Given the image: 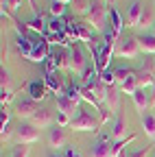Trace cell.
<instances>
[{"instance_id": "6da1fadb", "label": "cell", "mask_w": 155, "mask_h": 157, "mask_svg": "<svg viewBox=\"0 0 155 157\" xmlns=\"http://www.w3.org/2000/svg\"><path fill=\"white\" fill-rule=\"evenodd\" d=\"M15 46H17V52H20L24 59L33 63H44L48 55H50V44L48 39L37 35V33H29V35H17L15 39Z\"/></svg>"}, {"instance_id": "7a4b0ae2", "label": "cell", "mask_w": 155, "mask_h": 157, "mask_svg": "<svg viewBox=\"0 0 155 157\" xmlns=\"http://www.w3.org/2000/svg\"><path fill=\"white\" fill-rule=\"evenodd\" d=\"M107 17H109V5L105 0H92V5L85 13V22L96 31V33H105L107 31Z\"/></svg>"}, {"instance_id": "3957f363", "label": "cell", "mask_w": 155, "mask_h": 157, "mask_svg": "<svg viewBox=\"0 0 155 157\" xmlns=\"http://www.w3.org/2000/svg\"><path fill=\"white\" fill-rule=\"evenodd\" d=\"M64 22H66L68 35L72 37L74 44H79V42H85V44H87V42H92V39H94V29L85 22V20H76L74 15H66Z\"/></svg>"}, {"instance_id": "277c9868", "label": "cell", "mask_w": 155, "mask_h": 157, "mask_svg": "<svg viewBox=\"0 0 155 157\" xmlns=\"http://www.w3.org/2000/svg\"><path fill=\"white\" fill-rule=\"evenodd\" d=\"M101 120H96V118L85 111V109H76V116L72 118L70 122V129L72 131H92V133H99L101 131Z\"/></svg>"}, {"instance_id": "5b68a950", "label": "cell", "mask_w": 155, "mask_h": 157, "mask_svg": "<svg viewBox=\"0 0 155 157\" xmlns=\"http://www.w3.org/2000/svg\"><path fill=\"white\" fill-rule=\"evenodd\" d=\"M140 42L135 35H122L118 42H116V57H122V59H133L140 55Z\"/></svg>"}, {"instance_id": "8992f818", "label": "cell", "mask_w": 155, "mask_h": 157, "mask_svg": "<svg viewBox=\"0 0 155 157\" xmlns=\"http://www.w3.org/2000/svg\"><path fill=\"white\" fill-rule=\"evenodd\" d=\"M68 70L74 76H83V72L87 70V61H85V55L81 50L79 44H72L68 48Z\"/></svg>"}, {"instance_id": "52a82bcc", "label": "cell", "mask_w": 155, "mask_h": 157, "mask_svg": "<svg viewBox=\"0 0 155 157\" xmlns=\"http://www.w3.org/2000/svg\"><path fill=\"white\" fill-rule=\"evenodd\" d=\"M37 140H40V129H37L33 122L22 120L15 127V142L17 144H35Z\"/></svg>"}, {"instance_id": "ba28073f", "label": "cell", "mask_w": 155, "mask_h": 157, "mask_svg": "<svg viewBox=\"0 0 155 157\" xmlns=\"http://www.w3.org/2000/svg\"><path fill=\"white\" fill-rule=\"evenodd\" d=\"M114 137L107 133H99V137L92 142V157H116L114 155Z\"/></svg>"}, {"instance_id": "9c48e42d", "label": "cell", "mask_w": 155, "mask_h": 157, "mask_svg": "<svg viewBox=\"0 0 155 157\" xmlns=\"http://www.w3.org/2000/svg\"><path fill=\"white\" fill-rule=\"evenodd\" d=\"M153 83H155V61H153V57H146L144 63L138 68V85L146 90Z\"/></svg>"}, {"instance_id": "30bf717a", "label": "cell", "mask_w": 155, "mask_h": 157, "mask_svg": "<svg viewBox=\"0 0 155 157\" xmlns=\"http://www.w3.org/2000/svg\"><path fill=\"white\" fill-rule=\"evenodd\" d=\"M24 90H26L29 98H33L35 103L44 101V98H46V94H48V87H46V83H44V81H40V78H33V81H29V83L24 85Z\"/></svg>"}, {"instance_id": "8fae6325", "label": "cell", "mask_w": 155, "mask_h": 157, "mask_svg": "<svg viewBox=\"0 0 155 157\" xmlns=\"http://www.w3.org/2000/svg\"><path fill=\"white\" fill-rule=\"evenodd\" d=\"M40 111V107H37V103L33 101V98H22V101H17L15 103V113L22 118V120H31V118Z\"/></svg>"}, {"instance_id": "7c38bea8", "label": "cell", "mask_w": 155, "mask_h": 157, "mask_svg": "<svg viewBox=\"0 0 155 157\" xmlns=\"http://www.w3.org/2000/svg\"><path fill=\"white\" fill-rule=\"evenodd\" d=\"M109 135L114 137V142H122V140H127V122H125V118H122V113L118 111L114 116V122H111V131H109Z\"/></svg>"}, {"instance_id": "4fadbf2b", "label": "cell", "mask_w": 155, "mask_h": 157, "mask_svg": "<svg viewBox=\"0 0 155 157\" xmlns=\"http://www.w3.org/2000/svg\"><path fill=\"white\" fill-rule=\"evenodd\" d=\"M120 92H122V90H120L118 85H109V87H107V96H105V103H103V105H105L114 116L118 113V109H120Z\"/></svg>"}, {"instance_id": "5bb4252c", "label": "cell", "mask_w": 155, "mask_h": 157, "mask_svg": "<svg viewBox=\"0 0 155 157\" xmlns=\"http://www.w3.org/2000/svg\"><path fill=\"white\" fill-rule=\"evenodd\" d=\"M48 144H50L52 148H66V146H68V135H66L64 127L55 124V127L48 131Z\"/></svg>"}, {"instance_id": "9a60e30c", "label": "cell", "mask_w": 155, "mask_h": 157, "mask_svg": "<svg viewBox=\"0 0 155 157\" xmlns=\"http://www.w3.org/2000/svg\"><path fill=\"white\" fill-rule=\"evenodd\" d=\"M48 59H52V63L57 66V70H68V48H64V46H50Z\"/></svg>"}, {"instance_id": "2e32d148", "label": "cell", "mask_w": 155, "mask_h": 157, "mask_svg": "<svg viewBox=\"0 0 155 157\" xmlns=\"http://www.w3.org/2000/svg\"><path fill=\"white\" fill-rule=\"evenodd\" d=\"M55 111L52 109H48V107H44V109H40L33 118H31V122L37 127V129H46V127H50L52 124V120H55Z\"/></svg>"}, {"instance_id": "e0dca14e", "label": "cell", "mask_w": 155, "mask_h": 157, "mask_svg": "<svg viewBox=\"0 0 155 157\" xmlns=\"http://www.w3.org/2000/svg\"><path fill=\"white\" fill-rule=\"evenodd\" d=\"M142 11H144L142 2H140V0H133V2L129 5V9H127V20H125V24H127V26H140Z\"/></svg>"}, {"instance_id": "ac0fdd59", "label": "cell", "mask_w": 155, "mask_h": 157, "mask_svg": "<svg viewBox=\"0 0 155 157\" xmlns=\"http://www.w3.org/2000/svg\"><path fill=\"white\" fill-rule=\"evenodd\" d=\"M44 83H46V87H48L50 92H55L57 96H59V94H64V92H66V85H68V83H64V78L59 76V72L44 74Z\"/></svg>"}, {"instance_id": "d6986e66", "label": "cell", "mask_w": 155, "mask_h": 157, "mask_svg": "<svg viewBox=\"0 0 155 157\" xmlns=\"http://www.w3.org/2000/svg\"><path fill=\"white\" fill-rule=\"evenodd\" d=\"M26 26H29L31 33H37V35L46 37V33H48V20L44 17V13H40V15H33L26 22Z\"/></svg>"}, {"instance_id": "ffe728a7", "label": "cell", "mask_w": 155, "mask_h": 157, "mask_svg": "<svg viewBox=\"0 0 155 157\" xmlns=\"http://www.w3.org/2000/svg\"><path fill=\"white\" fill-rule=\"evenodd\" d=\"M131 98H133L135 109L140 111V116H142V113H146V107H151V96L146 94V90H144V87H138V90L131 94Z\"/></svg>"}, {"instance_id": "44dd1931", "label": "cell", "mask_w": 155, "mask_h": 157, "mask_svg": "<svg viewBox=\"0 0 155 157\" xmlns=\"http://www.w3.org/2000/svg\"><path fill=\"white\" fill-rule=\"evenodd\" d=\"M109 29H111V33L118 37V39L122 37L125 20H122V15L118 13V9H116V7H109Z\"/></svg>"}, {"instance_id": "7402d4cb", "label": "cell", "mask_w": 155, "mask_h": 157, "mask_svg": "<svg viewBox=\"0 0 155 157\" xmlns=\"http://www.w3.org/2000/svg\"><path fill=\"white\" fill-rule=\"evenodd\" d=\"M138 37V42H140V48L149 55H155V35L153 33H140V35H135Z\"/></svg>"}, {"instance_id": "603a6c76", "label": "cell", "mask_w": 155, "mask_h": 157, "mask_svg": "<svg viewBox=\"0 0 155 157\" xmlns=\"http://www.w3.org/2000/svg\"><path fill=\"white\" fill-rule=\"evenodd\" d=\"M74 109H79V105H76L74 101H70L66 94H59V96H57V111H64V113L70 116Z\"/></svg>"}, {"instance_id": "cb8c5ba5", "label": "cell", "mask_w": 155, "mask_h": 157, "mask_svg": "<svg viewBox=\"0 0 155 157\" xmlns=\"http://www.w3.org/2000/svg\"><path fill=\"white\" fill-rule=\"evenodd\" d=\"M135 74V70L133 68H129V66H120V68H116V85L118 87H122L129 78Z\"/></svg>"}, {"instance_id": "d4e9b609", "label": "cell", "mask_w": 155, "mask_h": 157, "mask_svg": "<svg viewBox=\"0 0 155 157\" xmlns=\"http://www.w3.org/2000/svg\"><path fill=\"white\" fill-rule=\"evenodd\" d=\"M64 94L70 98V101H74L76 105H79V103L83 101V94H81V83H74V81H72V83H68Z\"/></svg>"}, {"instance_id": "484cf974", "label": "cell", "mask_w": 155, "mask_h": 157, "mask_svg": "<svg viewBox=\"0 0 155 157\" xmlns=\"http://www.w3.org/2000/svg\"><path fill=\"white\" fill-rule=\"evenodd\" d=\"M140 120H142V129H144V133L151 137V140H155V116L146 111V113H142Z\"/></svg>"}, {"instance_id": "4316f807", "label": "cell", "mask_w": 155, "mask_h": 157, "mask_svg": "<svg viewBox=\"0 0 155 157\" xmlns=\"http://www.w3.org/2000/svg\"><path fill=\"white\" fill-rule=\"evenodd\" d=\"M70 5H72L74 15H83V17H85L87 9H90V5H92V0H72Z\"/></svg>"}, {"instance_id": "83f0119b", "label": "cell", "mask_w": 155, "mask_h": 157, "mask_svg": "<svg viewBox=\"0 0 155 157\" xmlns=\"http://www.w3.org/2000/svg\"><path fill=\"white\" fill-rule=\"evenodd\" d=\"M48 13H50L52 17H66V5H64V2H57V0H50Z\"/></svg>"}, {"instance_id": "f1b7e54d", "label": "cell", "mask_w": 155, "mask_h": 157, "mask_svg": "<svg viewBox=\"0 0 155 157\" xmlns=\"http://www.w3.org/2000/svg\"><path fill=\"white\" fill-rule=\"evenodd\" d=\"M101 81L105 83V85H116V68H107V70H103L101 72Z\"/></svg>"}, {"instance_id": "f546056e", "label": "cell", "mask_w": 155, "mask_h": 157, "mask_svg": "<svg viewBox=\"0 0 155 157\" xmlns=\"http://www.w3.org/2000/svg\"><path fill=\"white\" fill-rule=\"evenodd\" d=\"M0 87H2V90H11V74L5 68V63H2V68H0Z\"/></svg>"}, {"instance_id": "4dcf8cb0", "label": "cell", "mask_w": 155, "mask_h": 157, "mask_svg": "<svg viewBox=\"0 0 155 157\" xmlns=\"http://www.w3.org/2000/svg\"><path fill=\"white\" fill-rule=\"evenodd\" d=\"M153 24H155L153 11H151V9H144V11H142V17H140V26H142V29H149V26H153Z\"/></svg>"}, {"instance_id": "1f68e13d", "label": "cell", "mask_w": 155, "mask_h": 157, "mask_svg": "<svg viewBox=\"0 0 155 157\" xmlns=\"http://www.w3.org/2000/svg\"><path fill=\"white\" fill-rule=\"evenodd\" d=\"M31 155V146L29 144H17V148L13 151L11 157H29Z\"/></svg>"}, {"instance_id": "d6a6232c", "label": "cell", "mask_w": 155, "mask_h": 157, "mask_svg": "<svg viewBox=\"0 0 155 157\" xmlns=\"http://www.w3.org/2000/svg\"><path fill=\"white\" fill-rule=\"evenodd\" d=\"M11 135H15V129H13L11 124L0 129V140H2V142H9V140H11Z\"/></svg>"}, {"instance_id": "836d02e7", "label": "cell", "mask_w": 155, "mask_h": 157, "mask_svg": "<svg viewBox=\"0 0 155 157\" xmlns=\"http://www.w3.org/2000/svg\"><path fill=\"white\" fill-rule=\"evenodd\" d=\"M70 122H72V118H70L68 113L57 111V124H59V127H70Z\"/></svg>"}, {"instance_id": "e575fe53", "label": "cell", "mask_w": 155, "mask_h": 157, "mask_svg": "<svg viewBox=\"0 0 155 157\" xmlns=\"http://www.w3.org/2000/svg\"><path fill=\"white\" fill-rule=\"evenodd\" d=\"M9 124H11V111L7 107H2V113H0V129L9 127Z\"/></svg>"}, {"instance_id": "d590c367", "label": "cell", "mask_w": 155, "mask_h": 157, "mask_svg": "<svg viewBox=\"0 0 155 157\" xmlns=\"http://www.w3.org/2000/svg\"><path fill=\"white\" fill-rule=\"evenodd\" d=\"M64 157H83V155H81V151L76 148L74 144H68V146L64 148Z\"/></svg>"}, {"instance_id": "8d00e7d4", "label": "cell", "mask_w": 155, "mask_h": 157, "mask_svg": "<svg viewBox=\"0 0 155 157\" xmlns=\"http://www.w3.org/2000/svg\"><path fill=\"white\" fill-rule=\"evenodd\" d=\"M151 153V146H144L142 151H135V153H122L120 157H149Z\"/></svg>"}, {"instance_id": "74e56055", "label": "cell", "mask_w": 155, "mask_h": 157, "mask_svg": "<svg viewBox=\"0 0 155 157\" xmlns=\"http://www.w3.org/2000/svg\"><path fill=\"white\" fill-rule=\"evenodd\" d=\"M0 101H2V107H7L13 101V92L11 90H2V92H0Z\"/></svg>"}, {"instance_id": "f35d334b", "label": "cell", "mask_w": 155, "mask_h": 157, "mask_svg": "<svg viewBox=\"0 0 155 157\" xmlns=\"http://www.w3.org/2000/svg\"><path fill=\"white\" fill-rule=\"evenodd\" d=\"M7 2H9V9H11V11H17V9H20V5H22V0H7Z\"/></svg>"}, {"instance_id": "ab89813d", "label": "cell", "mask_w": 155, "mask_h": 157, "mask_svg": "<svg viewBox=\"0 0 155 157\" xmlns=\"http://www.w3.org/2000/svg\"><path fill=\"white\" fill-rule=\"evenodd\" d=\"M29 2H31V9H33V15H40V13H42L40 9H37V2H35V0H29Z\"/></svg>"}, {"instance_id": "60d3db41", "label": "cell", "mask_w": 155, "mask_h": 157, "mask_svg": "<svg viewBox=\"0 0 155 157\" xmlns=\"http://www.w3.org/2000/svg\"><path fill=\"white\" fill-rule=\"evenodd\" d=\"M151 107H155V83H153V94H151Z\"/></svg>"}, {"instance_id": "b9f144b4", "label": "cell", "mask_w": 155, "mask_h": 157, "mask_svg": "<svg viewBox=\"0 0 155 157\" xmlns=\"http://www.w3.org/2000/svg\"><path fill=\"white\" fill-rule=\"evenodd\" d=\"M46 157H64V153H55V151H50Z\"/></svg>"}, {"instance_id": "7bdbcfd3", "label": "cell", "mask_w": 155, "mask_h": 157, "mask_svg": "<svg viewBox=\"0 0 155 157\" xmlns=\"http://www.w3.org/2000/svg\"><path fill=\"white\" fill-rule=\"evenodd\" d=\"M105 2H107L109 7H116V0H105Z\"/></svg>"}, {"instance_id": "ee69618b", "label": "cell", "mask_w": 155, "mask_h": 157, "mask_svg": "<svg viewBox=\"0 0 155 157\" xmlns=\"http://www.w3.org/2000/svg\"><path fill=\"white\" fill-rule=\"evenodd\" d=\"M57 2H64V5H70V2H72V0H57Z\"/></svg>"}, {"instance_id": "f6af8a7d", "label": "cell", "mask_w": 155, "mask_h": 157, "mask_svg": "<svg viewBox=\"0 0 155 157\" xmlns=\"http://www.w3.org/2000/svg\"><path fill=\"white\" fill-rule=\"evenodd\" d=\"M151 33H153V35H155V24H153V26H151Z\"/></svg>"}, {"instance_id": "bcb514c9", "label": "cell", "mask_w": 155, "mask_h": 157, "mask_svg": "<svg viewBox=\"0 0 155 157\" xmlns=\"http://www.w3.org/2000/svg\"><path fill=\"white\" fill-rule=\"evenodd\" d=\"M153 61H155V57H153Z\"/></svg>"}]
</instances>
